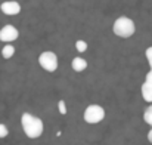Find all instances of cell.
<instances>
[{"label":"cell","mask_w":152,"mask_h":145,"mask_svg":"<svg viewBox=\"0 0 152 145\" xmlns=\"http://www.w3.org/2000/svg\"><path fill=\"white\" fill-rule=\"evenodd\" d=\"M145 82H148V83H151L152 85V70L148 71V74H146V79H145Z\"/></svg>","instance_id":"9a60e30c"},{"label":"cell","mask_w":152,"mask_h":145,"mask_svg":"<svg viewBox=\"0 0 152 145\" xmlns=\"http://www.w3.org/2000/svg\"><path fill=\"white\" fill-rule=\"evenodd\" d=\"M58 108H59V113H61V114H66V105H65V101H59V102H58Z\"/></svg>","instance_id":"5bb4252c"},{"label":"cell","mask_w":152,"mask_h":145,"mask_svg":"<svg viewBox=\"0 0 152 145\" xmlns=\"http://www.w3.org/2000/svg\"><path fill=\"white\" fill-rule=\"evenodd\" d=\"M0 9H1V12L4 15L13 16V15H18L21 12V4L18 1H15V0H7V1H3L0 4Z\"/></svg>","instance_id":"8992f818"},{"label":"cell","mask_w":152,"mask_h":145,"mask_svg":"<svg viewBox=\"0 0 152 145\" xmlns=\"http://www.w3.org/2000/svg\"><path fill=\"white\" fill-rule=\"evenodd\" d=\"M112 31L115 36L121 37V39H129L134 34L136 31V25L134 22L127 18V16H120L114 21V25H112Z\"/></svg>","instance_id":"7a4b0ae2"},{"label":"cell","mask_w":152,"mask_h":145,"mask_svg":"<svg viewBox=\"0 0 152 145\" xmlns=\"http://www.w3.org/2000/svg\"><path fill=\"white\" fill-rule=\"evenodd\" d=\"M75 49H77V52H86L87 50V43L84 42V40H77L75 42Z\"/></svg>","instance_id":"8fae6325"},{"label":"cell","mask_w":152,"mask_h":145,"mask_svg":"<svg viewBox=\"0 0 152 145\" xmlns=\"http://www.w3.org/2000/svg\"><path fill=\"white\" fill-rule=\"evenodd\" d=\"M7 135H9V129H7V126L3 124V123H0V139L6 138Z\"/></svg>","instance_id":"7c38bea8"},{"label":"cell","mask_w":152,"mask_h":145,"mask_svg":"<svg viewBox=\"0 0 152 145\" xmlns=\"http://www.w3.org/2000/svg\"><path fill=\"white\" fill-rule=\"evenodd\" d=\"M39 64L43 70L53 73V71L58 70V56H56L55 52H50V50L42 52L40 56H39Z\"/></svg>","instance_id":"277c9868"},{"label":"cell","mask_w":152,"mask_h":145,"mask_svg":"<svg viewBox=\"0 0 152 145\" xmlns=\"http://www.w3.org/2000/svg\"><path fill=\"white\" fill-rule=\"evenodd\" d=\"M71 68L75 71V73H81L87 68V61L84 58H80V56H75L72 61H71Z\"/></svg>","instance_id":"52a82bcc"},{"label":"cell","mask_w":152,"mask_h":145,"mask_svg":"<svg viewBox=\"0 0 152 145\" xmlns=\"http://www.w3.org/2000/svg\"><path fill=\"white\" fill-rule=\"evenodd\" d=\"M145 56H146V59L149 62V67H151V70H152V46H149V48L145 50Z\"/></svg>","instance_id":"4fadbf2b"},{"label":"cell","mask_w":152,"mask_h":145,"mask_svg":"<svg viewBox=\"0 0 152 145\" xmlns=\"http://www.w3.org/2000/svg\"><path fill=\"white\" fill-rule=\"evenodd\" d=\"M21 126H22V130L24 133L30 138V139H37L43 135V130H45V124L43 121L30 114V113H24L21 116Z\"/></svg>","instance_id":"6da1fadb"},{"label":"cell","mask_w":152,"mask_h":145,"mask_svg":"<svg viewBox=\"0 0 152 145\" xmlns=\"http://www.w3.org/2000/svg\"><path fill=\"white\" fill-rule=\"evenodd\" d=\"M103 119H105V110L98 104H92L84 110V121L89 124L101 123Z\"/></svg>","instance_id":"3957f363"},{"label":"cell","mask_w":152,"mask_h":145,"mask_svg":"<svg viewBox=\"0 0 152 145\" xmlns=\"http://www.w3.org/2000/svg\"><path fill=\"white\" fill-rule=\"evenodd\" d=\"M140 92H142V96H143V99H145L146 102L152 104V85H151V83L145 82V83L142 85V88H140Z\"/></svg>","instance_id":"ba28073f"},{"label":"cell","mask_w":152,"mask_h":145,"mask_svg":"<svg viewBox=\"0 0 152 145\" xmlns=\"http://www.w3.org/2000/svg\"><path fill=\"white\" fill-rule=\"evenodd\" d=\"M148 141H149V142L152 144V129L149 130V132H148Z\"/></svg>","instance_id":"2e32d148"},{"label":"cell","mask_w":152,"mask_h":145,"mask_svg":"<svg viewBox=\"0 0 152 145\" xmlns=\"http://www.w3.org/2000/svg\"><path fill=\"white\" fill-rule=\"evenodd\" d=\"M143 120H145V123H148L149 126H152V104L145 110V113H143Z\"/></svg>","instance_id":"30bf717a"},{"label":"cell","mask_w":152,"mask_h":145,"mask_svg":"<svg viewBox=\"0 0 152 145\" xmlns=\"http://www.w3.org/2000/svg\"><path fill=\"white\" fill-rule=\"evenodd\" d=\"M13 55H15V48H13V45L6 43V46L1 49V56H3L4 59H10Z\"/></svg>","instance_id":"9c48e42d"},{"label":"cell","mask_w":152,"mask_h":145,"mask_svg":"<svg viewBox=\"0 0 152 145\" xmlns=\"http://www.w3.org/2000/svg\"><path fill=\"white\" fill-rule=\"evenodd\" d=\"M18 37H19V31H18V28H16L15 25L7 24V25L1 27V30H0V40H1V42H4V43H12V42H15Z\"/></svg>","instance_id":"5b68a950"}]
</instances>
